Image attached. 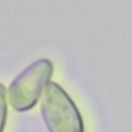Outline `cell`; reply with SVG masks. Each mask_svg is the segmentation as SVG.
Returning <instances> with one entry per match:
<instances>
[{
  "label": "cell",
  "mask_w": 132,
  "mask_h": 132,
  "mask_svg": "<svg viewBox=\"0 0 132 132\" xmlns=\"http://www.w3.org/2000/svg\"><path fill=\"white\" fill-rule=\"evenodd\" d=\"M40 111L48 132H85L84 120L73 100L56 82L45 86Z\"/></svg>",
  "instance_id": "1"
},
{
  "label": "cell",
  "mask_w": 132,
  "mask_h": 132,
  "mask_svg": "<svg viewBox=\"0 0 132 132\" xmlns=\"http://www.w3.org/2000/svg\"><path fill=\"white\" fill-rule=\"evenodd\" d=\"M53 72V63L47 59H39L25 68L9 85L7 99L11 107L20 112L32 109L42 95Z\"/></svg>",
  "instance_id": "2"
},
{
  "label": "cell",
  "mask_w": 132,
  "mask_h": 132,
  "mask_svg": "<svg viewBox=\"0 0 132 132\" xmlns=\"http://www.w3.org/2000/svg\"><path fill=\"white\" fill-rule=\"evenodd\" d=\"M7 118V99L5 87L0 82V132H3Z\"/></svg>",
  "instance_id": "3"
}]
</instances>
